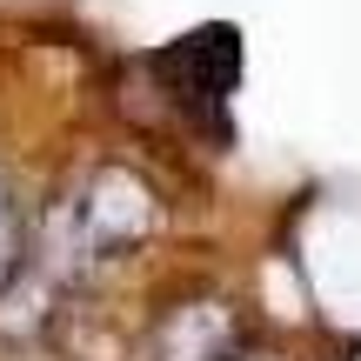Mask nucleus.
Listing matches in <instances>:
<instances>
[{"instance_id":"nucleus-2","label":"nucleus","mask_w":361,"mask_h":361,"mask_svg":"<svg viewBox=\"0 0 361 361\" xmlns=\"http://www.w3.org/2000/svg\"><path fill=\"white\" fill-rule=\"evenodd\" d=\"M20 261H27V228H20V207H13V188L0 180V295L13 288Z\"/></svg>"},{"instance_id":"nucleus-1","label":"nucleus","mask_w":361,"mask_h":361,"mask_svg":"<svg viewBox=\"0 0 361 361\" xmlns=\"http://www.w3.org/2000/svg\"><path fill=\"white\" fill-rule=\"evenodd\" d=\"M147 228H154V194L128 168H101L61 207L54 255H61V268H101V261H121L128 247H141Z\"/></svg>"}]
</instances>
